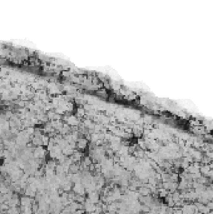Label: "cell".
Masks as SVG:
<instances>
[{"label": "cell", "instance_id": "1", "mask_svg": "<svg viewBox=\"0 0 213 214\" xmlns=\"http://www.w3.org/2000/svg\"><path fill=\"white\" fill-rule=\"evenodd\" d=\"M43 154H44V150H43L41 148H38L37 150H35V157H37V158L43 157Z\"/></svg>", "mask_w": 213, "mask_h": 214}, {"label": "cell", "instance_id": "2", "mask_svg": "<svg viewBox=\"0 0 213 214\" xmlns=\"http://www.w3.org/2000/svg\"><path fill=\"white\" fill-rule=\"evenodd\" d=\"M21 203H23V205H24V207H25V205H26V207H29L30 203H31V200L29 199V198H23V199H21Z\"/></svg>", "mask_w": 213, "mask_h": 214}]
</instances>
